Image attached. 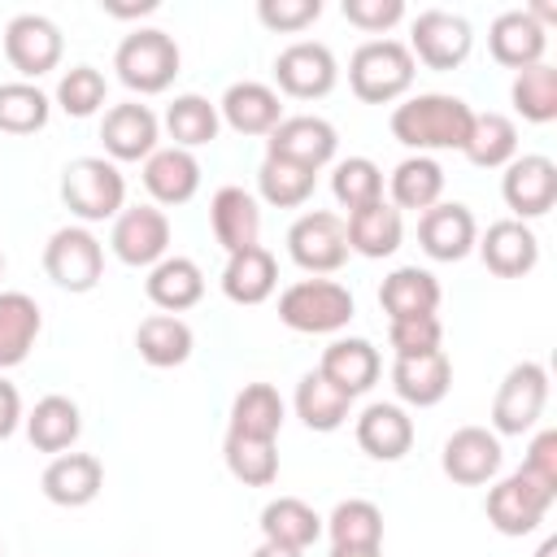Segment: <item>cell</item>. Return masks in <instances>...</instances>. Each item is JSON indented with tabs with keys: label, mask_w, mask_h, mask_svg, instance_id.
<instances>
[{
	"label": "cell",
	"mask_w": 557,
	"mask_h": 557,
	"mask_svg": "<svg viewBox=\"0 0 557 557\" xmlns=\"http://www.w3.org/2000/svg\"><path fill=\"white\" fill-rule=\"evenodd\" d=\"M470 122H474V109L461 100V96H448V91H418V96H405L387 126H392V139L413 148L418 157H431V152H461L466 139H470Z\"/></svg>",
	"instance_id": "obj_1"
},
{
	"label": "cell",
	"mask_w": 557,
	"mask_h": 557,
	"mask_svg": "<svg viewBox=\"0 0 557 557\" xmlns=\"http://www.w3.org/2000/svg\"><path fill=\"white\" fill-rule=\"evenodd\" d=\"M418 61L409 57V48L400 39H366L352 57H348V87L357 100L366 104H392L413 87Z\"/></svg>",
	"instance_id": "obj_2"
},
{
	"label": "cell",
	"mask_w": 557,
	"mask_h": 557,
	"mask_svg": "<svg viewBox=\"0 0 557 557\" xmlns=\"http://www.w3.org/2000/svg\"><path fill=\"white\" fill-rule=\"evenodd\" d=\"M352 292L335 278H300L278 296V322L300 335H335L352 322Z\"/></svg>",
	"instance_id": "obj_3"
},
{
	"label": "cell",
	"mask_w": 557,
	"mask_h": 557,
	"mask_svg": "<svg viewBox=\"0 0 557 557\" xmlns=\"http://www.w3.org/2000/svg\"><path fill=\"white\" fill-rule=\"evenodd\" d=\"M178 65H183V52H178L174 35H165L157 26L131 30L113 52V70L135 96H161L178 78Z\"/></svg>",
	"instance_id": "obj_4"
},
{
	"label": "cell",
	"mask_w": 557,
	"mask_h": 557,
	"mask_svg": "<svg viewBox=\"0 0 557 557\" xmlns=\"http://www.w3.org/2000/svg\"><path fill=\"white\" fill-rule=\"evenodd\" d=\"M61 205L78 222H104L126 209V178L109 157H74L61 170Z\"/></svg>",
	"instance_id": "obj_5"
},
{
	"label": "cell",
	"mask_w": 557,
	"mask_h": 557,
	"mask_svg": "<svg viewBox=\"0 0 557 557\" xmlns=\"http://www.w3.org/2000/svg\"><path fill=\"white\" fill-rule=\"evenodd\" d=\"M553 500H557V487L518 466L513 474H505L500 483L487 487L483 513H487V522H492L500 535H531V531H540V522L548 518Z\"/></svg>",
	"instance_id": "obj_6"
},
{
	"label": "cell",
	"mask_w": 557,
	"mask_h": 557,
	"mask_svg": "<svg viewBox=\"0 0 557 557\" xmlns=\"http://www.w3.org/2000/svg\"><path fill=\"white\" fill-rule=\"evenodd\" d=\"M44 274L61 292H91L104 278V244L87 226H57L44 244Z\"/></svg>",
	"instance_id": "obj_7"
},
{
	"label": "cell",
	"mask_w": 557,
	"mask_h": 557,
	"mask_svg": "<svg viewBox=\"0 0 557 557\" xmlns=\"http://www.w3.org/2000/svg\"><path fill=\"white\" fill-rule=\"evenodd\" d=\"M548 405V370L540 361H518L505 370L492 396V431L496 435H527Z\"/></svg>",
	"instance_id": "obj_8"
},
{
	"label": "cell",
	"mask_w": 557,
	"mask_h": 557,
	"mask_svg": "<svg viewBox=\"0 0 557 557\" xmlns=\"http://www.w3.org/2000/svg\"><path fill=\"white\" fill-rule=\"evenodd\" d=\"M287 257L322 278V274H335L344 261H348V231H344V218L331 213V209H309L300 213L292 226H287Z\"/></svg>",
	"instance_id": "obj_9"
},
{
	"label": "cell",
	"mask_w": 557,
	"mask_h": 557,
	"mask_svg": "<svg viewBox=\"0 0 557 557\" xmlns=\"http://www.w3.org/2000/svg\"><path fill=\"white\" fill-rule=\"evenodd\" d=\"M409 57L422 61L426 70H457L470 48H474V30L461 13L448 9H422L409 26Z\"/></svg>",
	"instance_id": "obj_10"
},
{
	"label": "cell",
	"mask_w": 557,
	"mask_h": 557,
	"mask_svg": "<svg viewBox=\"0 0 557 557\" xmlns=\"http://www.w3.org/2000/svg\"><path fill=\"white\" fill-rule=\"evenodd\" d=\"M109 248L131 270H152L161 257H170V218L157 205H126L113 218Z\"/></svg>",
	"instance_id": "obj_11"
},
{
	"label": "cell",
	"mask_w": 557,
	"mask_h": 557,
	"mask_svg": "<svg viewBox=\"0 0 557 557\" xmlns=\"http://www.w3.org/2000/svg\"><path fill=\"white\" fill-rule=\"evenodd\" d=\"M61 52H65V39H61V26L52 17H44V13L9 17V26H4V61L22 74V83H35L48 70H57Z\"/></svg>",
	"instance_id": "obj_12"
},
{
	"label": "cell",
	"mask_w": 557,
	"mask_h": 557,
	"mask_svg": "<svg viewBox=\"0 0 557 557\" xmlns=\"http://www.w3.org/2000/svg\"><path fill=\"white\" fill-rule=\"evenodd\" d=\"M339 152V135L326 117L318 113H292L283 117L270 135H265V157H278V161H292L300 170H313L322 174Z\"/></svg>",
	"instance_id": "obj_13"
},
{
	"label": "cell",
	"mask_w": 557,
	"mask_h": 557,
	"mask_svg": "<svg viewBox=\"0 0 557 557\" xmlns=\"http://www.w3.org/2000/svg\"><path fill=\"white\" fill-rule=\"evenodd\" d=\"M274 83L292 100H322L339 83L335 52L318 39H296L274 57Z\"/></svg>",
	"instance_id": "obj_14"
},
{
	"label": "cell",
	"mask_w": 557,
	"mask_h": 557,
	"mask_svg": "<svg viewBox=\"0 0 557 557\" xmlns=\"http://www.w3.org/2000/svg\"><path fill=\"white\" fill-rule=\"evenodd\" d=\"M505 453H500V435L487 426H457L444 448H440V470L461 483V487H483L500 474Z\"/></svg>",
	"instance_id": "obj_15"
},
{
	"label": "cell",
	"mask_w": 557,
	"mask_h": 557,
	"mask_svg": "<svg viewBox=\"0 0 557 557\" xmlns=\"http://www.w3.org/2000/svg\"><path fill=\"white\" fill-rule=\"evenodd\" d=\"M500 196L518 222L544 218L557 205V165L540 152H522L500 174Z\"/></svg>",
	"instance_id": "obj_16"
},
{
	"label": "cell",
	"mask_w": 557,
	"mask_h": 557,
	"mask_svg": "<svg viewBox=\"0 0 557 557\" xmlns=\"http://www.w3.org/2000/svg\"><path fill=\"white\" fill-rule=\"evenodd\" d=\"M100 139H104V157L117 165V161H148L157 152V139H161V122L148 104L139 100H122L113 109H104V122H100Z\"/></svg>",
	"instance_id": "obj_17"
},
{
	"label": "cell",
	"mask_w": 557,
	"mask_h": 557,
	"mask_svg": "<svg viewBox=\"0 0 557 557\" xmlns=\"http://www.w3.org/2000/svg\"><path fill=\"white\" fill-rule=\"evenodd\" d=\"M483 265L496 274V278H527L535 265H540V239L527 222L518 218H500L492 222L479 239H474Z\"/></svg>",
	"instance_id": "obj_18"
},
{
	"label": "cell",
	"mask_w": 557,
	"mask_h": 557,
	"mask_svg": "<svg viewBox=\"0 0 557 557\" xmlns=\"http://www.w3.org/2000/svg\"><path fill=\"white\" fill-rule=\"evenodd\" d=\"M479 226L461 200H440L418 218V244L431 261H461L474 252Z\"/></svg>",
	"instance_id": "obj_19"
},
{
	"label": "cell",
	"mask_w": 557,
	"mask_h": 557,
	"mask_svg": "<svg viewBox=\"0 0 557 557\" xmlns=\"http://www.w3.org/2000/svg\"><path fill=\"white\" fill-rule=\"evenodd\" d=\"M318 374H322L326 383H335L344 396L357 400L361 392H370V387L379 383L383 357H379V348H374L370 339H361V335H339V339H331V344L322 348Z\"/></svg>",
	"instance_id": "obj_20"
},
{
	"label": "cell",
	"mask_w": 557,
	"mask_h": 557,
	"mask_svg": "<svg viewBox=\"0 0 557 557\" xmlns=\"http://www.w3.org/2000/svg\"><path fill=\"white\" fill-rule=\"evenodd\" d=\"M39 487H44V496H48L52 505H61V509H83V505H91V500L100 496V487H104V466H100V457H91V453H57V457L44 466Z\"/></svg>",
	"instance_id": "obj_21"
},
{
	"label": "cell",
	"mask_w": 557,
	"mask_h": 557,
	"mask_svg": "<svg viewBox=\"0 0 557 557\" xmlns=\"http://www.w3.org/2000/svg\"><path fill=\"white\" fill-rule=\"evenodd\" d=\"M544 48H548V30L527 13V9H505L492 26H487V52L496 65L505 70H527V65H540L544 61Z\"/></svg>",
	"instance_id": "obj_22"
},
{
	"label": "cell",
	"mask_w": 557,
	"mask_h": 557,
	"mask_svg": "<svg viewBox=\"0 0 557 557\" xmlns=\"http://www.w3.org/2000/svg\"><path fill=\"white\" fill-rule=\"evenodd\" d=\"M218 117L235 131V135H270L278 122H283V100L270 83H257V78H244V83H231L218 100Z\"/></svg>",
	"instance_id": "obj_23"
},
{
	"label": "cell",
	"mask_w": 557,
	"mask_h": 557,
	"mask_svg": "<svg viewBox=\"0 0 557 557\" xmlns=\"http://www.w3.org/2000/svg\"><path fill=\"white\" fill-rule=\"evenodd\" d=\"M357 448L374 461H400L413 448V418L405 413V405L392 400H374L357 413Z\"/></svg>",
	"instance_id": "obj_24"
},
{
	"label": "cell",
	"mask_w": 557,
	"mask_h": 557,
	"mask_svg": "<svg viewBox=\"0 0 557 557\" xmlns=\"http://www.w3.org/2000/svg\"><path fill=\"white\" fill-rule=\"evenodd\" d=\"M144 187H148V196H152L157 209L187 205L200 191V161H196V152L174 148V144L157 148L144 161Z\"/></svg>",
	"instance_id": "obj_25"
},
{
	"label": "cell",
	"mask_w": 557,
	"mask_h": 557,
	"mask_svg": "<svg viewBox=\"0 0 557 557\" xmlns=\"http://www.w3.org/2000/svg\"><path fill=\"white\" fill-rule=\"evenodd\" d=\"M209 226H213V239L231 252H244L261 239V205L248 187H218L213 200H209Z\"/></svg>",
	"instance_id": "obj_26"
},
{
	"label": "cell",
	"mask_w": 557,
	"mask_h": 557,
	"mask_svg": "<svg viewBox=\"0 0 557 557\" xmlns=\"http://www.w3.org/2000/svg\"><path fill=\"white\" fill-rule=\"evenodd\" d=\"M392 387L400 396V405H413V409H431L448 396L453 387V361L444 348L435 352H422V357H396L392 361Z\"/></svg>",
	"instance_id": "obj_27"
},
{
	"label": "cell",
	"mask_w": 557,
	"mask_h": 557,
	"mask_svg": "<svg viewBox=\"0 0 557 557\" xmlns=\"http://www.w3.org/2000/svg\"><path fill=\"white\" fill-rule=\"evenodd\" d=\"M344 231H348V252L370 257V261H383V257H392V252L400 248V239H405V218H400V209L383 196V200H374V205H366V209H352V213L344 218Z\"/></svg>",
	"instance_id": "obj_28"
},
{
	"label": "cell",
	"mask_w": 557,
	"mask_h": 557,
	"mask_svg": "<svg viewBox=\"0 0 557 557\" xmlns=\"http://www.w3.org/2000/svg\"><path fill=\"white\" fill-rule=\"evenodd\" d=\"M278 287V261L270 248L252 244L244 252H231L226 257V270H222V296L231 305H265Z\"/></svg>",
	"instance_id": "obj_29"
},
{
	"label": "cell",
	"mask_w": 557,
	"mask_h": 557,
	"mask_svg": "<svg viewBox=\"0 0 557 557\" xmlns=\"http://www.w3.org/2000/svg\"><path fill=\"white\" fill-rule=\"evenodd\" d=\"M440 278L422 265H396L383 287H379V305L387 313V322L396 318H431L440 309Z\"/></svg>",
	"instance_id": "obj_30"
},
{
	"label": "cell",
	"mask_w": 557,
	"mask_h": 557,
	"mask_svg": "<svg viewBox=\"0 0 557 557\" xmlns=\"http://www.w3.org/2000/svg\"><path fill=\"white\" fill-rule=\"evenodd\" d=\"M257 527H261V540L265 544L296 548V553H305L309 544L322 540V513L313 505H305L300 496H274V500H265Z\"/></svg>",
	"instance_id": "obj_31"
},
{
	"label": "cell",
	"mask_w": 557,
	"mask_h": 557,
	"mask_svg": "<svg viewBox=\"0 0 557 557\" xmlns=\"http://www.w3.org/2000/svg\"><path fill=\"white\" fill-rule=\"evenodd\" d=\"M144 292H148V300L161 309V313H183V309H191V305H200V296H205V274H200V265L191 261V257H161L152 270H148V278H144Z\"/></svg>",
	"instance_id": "obj_32"
},
{
	"label": "cell",
	"mask_w": 557,
	"mask_h": 557,
	"mask_svg": "<svg viewBox=\"0 0 557 557\" xmlns=\"http://www.w3.org/2000/svg\"><path fill=\"white\" fill-rule=\"evenodd\" d=\"M135 348H139V361H148L152 370H174L191 357L196 335L178 313H148L135 326Z\"/></svg>",
	"instance_id": "obj_33"
},
{
	"label": "cell",
	"mask_w": 557,
	"mask_h": 557,
	"mask_svg": "<svg viewBox=\"0 0 557 557\" xmlns=\"http://www.w3.org/2000/svg\"><path fill=\"white\" fill-rule=\"evenodd\" d=\"M287 418V405L278 396L274 383H244L231 400V435H248V440H278Z\"/></svg>",
	"instance_id": "obj_34"
},
{
	"label": "cell",
	"mask_w": 557,
	"mask_h": 557,
	"mask_svg": "<svg viewBox=\"0 0 557 557\" xmlns=\"http://www.w3.org/2000/svg\"><path fill=\"white\" fill-rule=\"evenodd\" d=\"M26 422V440L39 448V453H70L74 440L83 435V413L70 396L52 392L44 400H35V409L22 418Z\"/></svg>",
	"instance_id": "obj_35"
},
{
	"label": "cell",
	"mask_w": 557,
	"mask_h": 557,
	"mask_svg": "<svg viewBox=\"0 0 557 557\" xmlns=\"http://www.w3.org/2000/svg\"><path fill=\"white\" fill-rule=\"evenodd\" d=\"M44 331V313L26 292H0V370H13L30 357Z\"/></svg>",
	"instance_id": "obj_36"
},
{
	"label": "cell",
	"mask_w": 557,
	"mask_h": 557,
	"mask_svg": "<svg viewBox=\"0 0 557 557\" xmlns=\"http://www.w3.org/2000/svg\"><path fill=\"white\" fill-rule=\"evenodd\" d=\"M161 126H165V135L174 139V148L196 152V148H205V144L218 139L222 117H218V104H213L209 96H200V91H183V96H174V100L165 104Z\"/></svg>",
	"instance_id": "obj_37"
},
{
	"label": "cell",
	"mask_w": 557,
	"mask_h": 557,
	"mask_svg": "<svg viewBox=\"0 0 557 557\" xmlns=\"http://www.w3.org/2000/svg\"><path fill=\"white\" fill-rule=\"evenodd\" d=\"M387 196H392V205L405 213V209H413V213H426L431 205H440V196H444V170H440V161L435 157H405L392 174H387Z\"/></svg>",
	"instance_id": "obj_38"
},
{
	"label": "cell",
	"mask_w": 557,
	"mask_h": 557,
	"mask_svg": "<svg viewBox=\"0 0 557 557\" xmlns=\"http://www.w3.org/2000/svg\"><path fill=\"white\" fill-rule=\"evenodd\" d=\"M292 405H296V418L309 426V431H339L348 418H352V396H344L335 383H326L318 370H309V374H300V383H296V396H292Z\"/></svg>",
	"instance_id": "obj_39"
},
{
	"label": "cell",
	"mask_w": 557,
	"mask_h": 557,
	"mask_svg": "<svg viewBox=\"0 0 557 557\" xmlns=\"http://www.w3.org/2000/svg\"><path fill=\"white\" fill-rule=\"evenodd\" d=\"M322 531L331 535V548H383V509L348 496L322 518Z\"/></svg>",
	"instance_id": "obj_40"
},
{
	"label": "cell",
	"mask_w": 557,
	"mask_h": 557,
	"mask_svg": "<svg viewBox=\"0 0 557 557\" xmlns=\"http://www.w3.org/2000/svg\"><path fill=\"white\" fill-rule=\"evenodd\" d=\"M466 161L479 170H505L518 157V126L505 113H474L470 139H466Z\"/></svg>",
	"instance_id": "obj_41"
},
{
	"label": "cell",
	"mask_w": 557,
	"mask_h": 557,
	"mask_svg": "<svg viewBox=\"0 0 557 557\" xmlns=\"http://www.w3.org/2000/svg\"><path fill=\"white\" fill-rule=\"evenodd\" d=\"M509 100H513V109H518L522 122L548 126L557 117V70L548 61L518 70L513 74V87H509Z\"/></svg>",
	"instance_id": "obj_42"
},
{
	"label": "cell",
	"mask_w": 557,
	"mask_h": 557,
	"mask_svg": "<svg viewBox=\"0 0 557 557\" xmlns=\"http://www.w3.org/2000/svg\"><path fill=\"white\" fill-rule=\"evenodd\" d=\"M222 457H226V470L244 487H270L278 479V448H274V440H248V435H231L226 431Z\"/></svg>",
	"instance_id": "obj_43"
},
{
	"label": "cell",
	"mask_w": 557,
	"mask_h": 557,
	"mask_svg": "<svg viewBox=\"0 0 557 557\" xmlns=\"http://www.w3.org/2000/svg\"><path fill=\"white\" fill-rule=\"evenodd\" d=\"M52 117V100L35 83H0V131L4 135H35Z\"/></svg>",
	"instance_id": "obj_44"
},
{
	"label": "cell",
	"mask_w": 557,
	"mask_h": 557,
	"mask_svg": "<svg viewBox=\"0 0 557 557\" xmlns=\"http://www.w3.org/2000/svg\"><path fill=\"white\" fill-rule=\"evenodd\" d=\"M313 183H318L313 170H300V165L278 161V157H265L257 170V196L274 209H300L313 196Z\"/></svg>",
	"instance_id": "obj_45"
},
{
	"label": "cell",
	"mask_w": 557,
	"mask_h": 557,
	"mask_svg": "<svg viewBox=\"0 0 557 557\" xmlns=\"http://www.w3.org/2000/svg\"><path fill=\"white\" fill-rule=\"evenodd\" d=\"M331 196L339 200V209H366L374 200H383V170L370 157H344L331 170Z\"/></svg>",
	"instance_id": "obj_46"
},
{
	"label": "cell",
	"mask_w": 557,
	"mask_h": 557,
	"mask_svg": "<svg viewBox=\"0 0 557 557\" xmlns=\"http://www.w3.org/2000/svg\"><path fill=\"white\" fill-rule=\"evenodd\" d=\"M104 96H109V83L96 65H70L61 78H57V104L65 117H91L104 109Z\"/></svg>",
	"instance_id": "obj_47"
},
{
	"label": "cell",
	"mask_w": 557,
	"mask_h": 557,
	"mask_svg": "<svg viewBox=\"0 0 557 557\" xmlns=\"http://www.w3.org/2000/svg\"><path fill=\"white\" fill-rule=\"evenodd\" d=\"M322 17V0H257V22L274 35H300Z\"/></svg>",
	"instance_id": "obj_48"
},
{
	"label": "cell",
	"mask_w": 557,
	"mask_h": 557,
	"mask_svg": "<svg viewBox=\"0 0 557 557\" xmlns=\"http://www.w3.org/2000/svg\"><path fill=\"white\" fill-rule=\"evenodd\" d=\"M444 339V326L440 318H396L387 322V344L396 357H422V352H435Z\"/></svg>",
	"instance_id": "obj_49"
},
{
	"label": "cell",
	"mask_w": 557,
	"mask_h": 557,
	"mask_svg": "<svg viewBox=\"0 0 557 557\" xmlns=\"http://www.w3.org/2000/svg\"><path fill=\"white\" fill-rule=\"evenodd\" d=\"M339 13L348 26H357L366 35H387L405 17V0H344Z\"/></svg>",
	"instance_id": "obj_50"
},
{
	"label": "cell",
	"mask_w": 557,
	"mask_h": 557,
	"mask_svg": "<svg viewBox=\"0 0 557 557\" xmlns=\"http://www.w3.org/2000/svg\"><path fill=\"white\" fill-rule=\"evenodd\" d=\"M522 470H531L535 479H544V483H553V487H557V431H553V426H544V431L527 444Z\"/></svg>",
	"instance_id": "obj_51"
},
{
	"label": "cell",
	"mask_w": 557,
	"mask_h": 557,
	"mask_svg": "<svg viewBox=\"0 0 557 557\" xmlns=\"http://www.w3.org/2000/svg\"><path fill=\"white\" fill-rule=\"evenodd\" d=\"M17 426H22V396H17V387L0 374V440H9Z\"/></svg>",
	"instance_id": "obj_52"
},
{
	"label": "cell",
	"mask_w": 557,
	"mask_h": 557,
	"mask_svg": "<svg viewBox=\"0 0 557 557\" xmlns=\"http://www.w3.org/2000/svg\"><path fill=\"white\" fill-rule=\"evenodd\" d=\"M100 9L109 17H144V13H157V0H139V4H113V0H100Z\"/></svg>",
	"instance_id": "obj_53"
},
{
	"label": "cell",
	"mask_w": 557,
	"mask_h": 557,
	"mask_svg": "<svg viewBox=\"0 0 557 557\" xmlns=\"http://www.w3.org/2000/svg\"><path fill=\"white\" fill-rule=\"evenodd\" d=\"M252 557H305V553H296V548H278V544H265V540H261Z\"/></svg>",
	"instance_id": "obj_54"
},
{
	"label": "cell",
	"mask_w": 557,
	"mask_h": 557,
	"mask_svg": "<svg viewBox=\"0 0 557 557\" xmlns=\"http://www.w3.org/2000/svg\"><path fill=\"white\" fill-rule=\"evenodd\" d=\"M326 557H383V548H331Z\"/></svg>",
	"instance_id": "obj_55"
},
{
	"label": "cell",
	"mask_w": 557,
	"mask_h": 557,
	"mask_svg": "<svg viewBox=\"0 0 557 557\" xmlns=\"http://www.w3.org/2000/svg\"><path fill=\"white\" fill-rule=\"evenodd\" d=\"M553 553H557V540H553V535H548V540H544V544H540V548H535V557H553Z\"/></svg>",
	"instance_id": "obj_56"
},
{
	"label": "cell",
	"mask_w": 557,
	"mask_h": 557,
	"mask_svg": "<svg viewBox=\"0 0 557 557\" xmlns=\"http://www.w3.org/2000/svg\"><path fill=\"white\" fill-rule=\"evenodd\" d=\"M0 274H4V252H0Z\"/></svg>",
	"instance_id": "obj_57"
},
{
	"label": "cell",
	"mask_w": 557,
	"mask_h": 557,
	"mask_svg": "<svg viewBox=\"0 0 557 557\" xmlns=\"http://www.w3.org/2000/svg\"><path fill=\"white\" fill-rule=\"evenodd\" d=\"M0 557H4V544H0Z\"/></svg>",
	"instance_id": "obj_58"
}]
</instances>
